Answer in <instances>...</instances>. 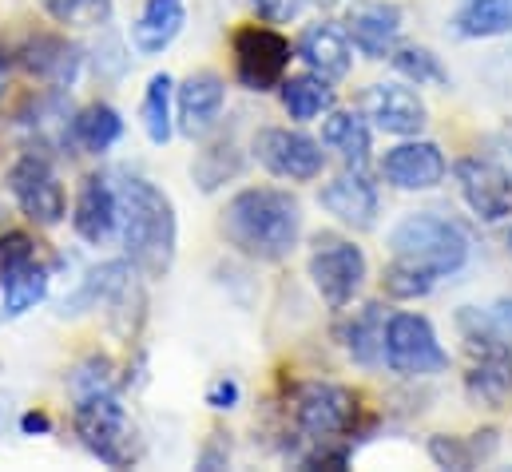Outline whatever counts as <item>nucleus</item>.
<instances>
[{
	"mask_svg": "<svg viewBox=\"0 0 512 472\" xmlns=\"http://www.w3.org/2000/svg\"><path fill=\"white\" fill-rule=\"evenodd\" d=\"M112 389V361L108 357H88L84 365H76L72 373V393L88 397V393H104Z\"/></svg>",
	"mask_w": 512,
	"mask_h": 472,
	"instance_id": "e433bc0d",
	"label": "nucleus"
},
{
	"mask_svg": "<svg viewBox=\"0 0 512 472\" xmlns=\"http://www.w3.org/2000/svg\"><path fill=\"white\" fill-rule=\"evenodd\" d=\"M120 235L128 262L143 278H163L175 262V246H179V219L171 199L147 183V179H128L120 187Z\"/></svg>",
	"mask_w": 512,
	"mask_h": 472,
	"instance_id": "f03ea898",
	"label": "nucleus"
},
{
	"mask_svg": "<svg viewBox=\"0 0 512 472\" xmlns=\"http://www.w3.org/2000/svg\"><path fill=\"white\" fill-rule=\"evenodd\" d=\"M243 171V159L235 155V147H211V151H203L199 155V163H195V175H199V187L203 191H215L219 183H227V179H235Z\"/></svg>",
	"mask_w": 512,
	"mask_h": 472,
	"instance_id": "72a5a7b5",
	"label": "nucleus"
},
{
	"mask_svg": "<svg viewBox=\"0 0 512 472\" xmlns=\"http://www.w3.org/2000/svg\"><path fill=\"white\" fill-rule=\"evenodd\" d=\"M20 56V68L48 84L52 92H68L76 88L80 72H84V48L68 36H56V32H40V36H28L24 48L16 52Z\"/></svg>",
	"mask_w": 512,
	"mask_h": 472,
	"instance_id": "f8f14e48",
	"label": "nucleus"
},
{
	"mask_svg": "<svg viewBox=\"0 0 512 472\" xmlns=\"http://www.w3.org/2000/svg\"><path fill=\"white\" fill-rule=\"evenodd\" d=\"M318 203H322L342 227H354V231H370V227L378 223V211H382L378 183L366 175V167H346V171H338V175L318 191Z\"/></svg>",
	"mask_w": 512,
	"mask_h": 472,
	"instance_id": "ddd939ff",
	"label": "nucleus"
},
{
	"mask_svg": "<svg viewBox=\"0 0 512 472\" xmlns=\"http://www.w3.org/2000/svg\"><path fill=\"white\" fill-rule=\"evenodd\" d=\"M76 437L92 457H100L112 469L131 465L128 449V413L116 397V389L76 397Z\"/></svg>",
	"mask_w": 512,
	"mask_h": 472,
	"instance_id": "6e6552de",
	"label": "nucleus"
},
{
	"mask_svg": "<svg viewBox=\"0 0 512 472\" xmlns=\"http://www.w3.org/2000/svg\"><path fill=\"white\" fill-rule=\"evenodd\" d=\"M509 254H512V231H509Z\"/></svg>",
	"mask_w": 512,
	"mask_h": 472,
	"instance_id": "37998d69",
	"label": "nucleus"
},
{
	"mask_svg": "<svg viewBox=\"0 0 512 472\" xmlns=\"http://www.w3.org/2000/svg\"><path fill=\"white\" fill-rule=\"evenodd\" d=\"M207 405L211 409H235L239 405V381H231V377H223V381H215L211 389H207Z\"/></svg>",
	"mask_w": 512,
	"mask_h": 472,
	"instance_id": "ea45409f",
	"label": "nucleus"
},
{
	"mask_svg": "<svg viewBox=\"0 0 512 472\" xmlns=\"http://www.w3.org/2000/svg\"><path fill=\"white\" fill-rule=\"evenodd\" d=\"M389 64L397 68V76H401V80H409V84H417V88H425V84L449 88V72H445L441 56H437L433 48H421V44H401V48H393Z\"/></svg>",
	"mask_w": 512,
	"mask_h": 472,
	"instance_id": "c756f323",
	"label": "nucleus"
},
{
	"mask_svg": "<svg viewBox=\"0 0 512 472\" xmlns=\"http://www.w3.org/2000/svg\"><path fill=\"white\" fill-rule=\"evenodd\" d=\"M429 457L441 465V469H453V472H469L481 457L473 449V441L465 437H449V433H437L429 437Z\"/></svg>",
	"mask_w": 512,
	"mask_h": 472,
	"instance_id": "f704fd0d",
	"label": "nucleus"
},
{
	"mask_svg": "<svg viewBox=\"0 0 512 472\" xmlns=\"http://www.w3.org/2000/svg\"><path fill=\"white\" fill-rule=\"evenodd\" d=\"M385 365L397 377H437L449 369V354L437 342V330L425 314L401 310L385 322Z\"/></svg>",
	"mask_w": 512,
	"mask_h": 472,
	"instance_id": "20e7f679",
	"label": "nucleus"
},
{
	"mask_svg": "<svg viewBox=\"0 0 512 472\" xmlns=\"http://www.w3.org/2000/svg\"><path fill=\"white\" fill-rule=\"evenodd\" d=\"M72 227L88 246H104L120 231V191H112V183L104 175H88L80 183V195L72 207Z\"/></svg>",
	"mask_w": 512,
	"mask_h": 472,
	"instance_id": "a211bd4d",
	"label": "nucleus"
},
{
	"mask_svg": "<svg viewBox=\"0 0 512 472\" xmlns=\"http://www.w3.org/2000/svg\"><path fill=\"white\" fill-rule=\"evenodd\" d=\"M453 28L461 40H497L512 32V0H469L457 16Z\"/></svg>",
	"mask_w": 512,
	"mask_h": 472,
	"instance_id": "cd10ccee",
	"label": "nucleus"
},
{
	"mask_svg": "<svg viewBox=\"0 0 512 472\" xmlns=\"http://www.w3.org/2000/svg\"><path fill=\"white\" fill-rule=\"evenodd\" d=\"M322 4H338V0H322Z\"/></svg>",
	"mask_w": 512,
	"mask_h": 472,
	"instance_id": "c03bdc74",
	"label": "nucleus"
},
{
	"mask_svg": "<svg viewBox=\"0 0 512 472\" xmlns=\"http://www.w3.org/2000/svg\"><path fill=\"white\" fill-rule=\"evenodd\" d=\"M219 231L239 254L255 262H282L302 235V207L290 191L247 187L227 203Z\"/></svg>",
	"mask_w": 512,
	"mask_h": 472,
	"instance_id": "f257e3e1",
	"label": "nucleus"
},
{
	"mask_svg": "<svg viewBox=\"0 0 512 472\" xmlns=\"http://www.w3.org/2000/svg\"><path fill=\"white\" fill-rule=\"evenodd\" d=\"M278 96H282L286 116L298 119V123H310V119L326 116V112H334V104H338L330 80H322V76H314V72H302V76L282 80V84H278Z\"/></svg>",
	"mask_w": 512,
	"mask_h": 472,
	"instance_id": "a878e982",
	"label": "nucleus"
},
{
	"mask_svg": "<svg viewBox=\"0 0 512 472\" xmlns=\"http://www.w3.org/2000/svg\"><path fill=\"white\" fill-rule=\"evenodd\" d=\"M405 12L393 0H354L346 12V36L366 60H385L397 48Z\"/></svg>",
	"mask_w": 512,
	"mask_h": 472,
	"instance_id": "2eb2a0df",
	"label": "nucleus"
},
{
	"mask_svg": "<svg viewBox=\"0 0 512 472\" xmlns=\"http://www.w3.org/2000/svg\"><path fill=\"white\" fill-rule=\"evenodd\" d=\"M131 278V262L128 258H116V262H104L96 270H88V278L76 286V294H68L60 302V314H84V310H100L108 302H116L124 290H128Z\"/></svg>",
	"mask_w": 512,
	"mask_h": 472,
	"instance_id": "4be33fe9",
	"label": "nucleus"
},
{
	"mask_svg": "<svg viewBox=\"0 0 512 472\" xmlns=\"http://www.w3.org/2000/svg\"><path fill=\"white\" fill-rule=\"evenodd\" d=\"M322 143L330 151H338L346 167H366L370 163V143H374L366 112H326Z\"/></svg>",
	"mask_w": 512,
	"mask_h": 472,
	"instance_id": "393cba45",
	"label": "nucleus"
},
{
	"mask_svg": "<svg viewBox=\"0 0 512 472\" xmlns=\"http://www.w3.org/2000/svg\"><path fill=\"white\" fill-rule=\"evenodd\" d=\"M183 24H187L183 0H143L139 20L131 24V44L139 56H159L179 40Z\"/></svg>",
	"mask_w": 512,
	"mask_h": 472,
	"instance_id": "412c9836",
	"label": "nucleus"
},
{
	"mask_svg": "<svg viewBox=\"0 0 512 472\" xmlns=\"http://www.w3.org/2000/svg\"><path fill=\"white\" fill-rule=\"evenodd\" d=\"M465 393H469L473 405L501 409L512 393V350L473 357V365L465 373Z\"/></svg>",
	"mask_w": 512,
	"mask_h": 472,
	"instance_id": "5701e85b",
	"label": "nucleus"
},
{
	"mask_svg": "<svg viewBox=\"0 0 512 472\" xmlns=\"http://www.w3.org/2000/svg\"><path fill=\"white\" fill-rule=\"evenodd\" d=\"M457 330H461L465 350L473 357L512 350V298H497L489 306H461Z\"/></svg>",
	"mask_w": 512,
	"mask_h": 472,
	"instance_id": "aec40b11",
	"label": "nucleus"
},
{
	"mask_svg": "<svg viewBox=\"0 0 512 472\" xmlns=\"http://www.w3.org/2000/svg\"><path fill=\"white\" fill-rule=\"evenodd\" d=\"M0 92H4V60H0Z\"/></svg>",
	"mask_w": 512,
	"mask_h": 472,
	"instance_id": "79ce46f5",
	"label": "nucleus"
},
{
	"mask_svg": "<svg viewBox=\"0 0 512 472\" xmlns=\"http://www.w3.org/2000/svg\"><path fill=\"white\" fill-rule=\"evenodd\" d=\"M453 175L461 199L481 223H505L512 215V163H501L493 155H465Z\"/></svg>",
	"mask_w": 512,
	"mask_h": 472,
	"instance_id": "9b49d317",
	"label": "nucleus"
},
{
	"mask_svg": "<svg viewBox=\"0 0 512 472\" xmlns=\"http://www.w3.org/2000/svg\"><path fill=\"white\" fill-rule=\"evenodd\" d=\"M20 429H24V433H48L52 421H48L44 413H24V417H20Z\"/></svg>",
	"mask_w": 512,
	"mask_h": 472,
	"instance_id": "a19ab883",
	"label": "nucleus"
},
{
	"mask_svg": "<svg viewBox=\"0 0 512 472\" xmlns=\"http://www.w3.org/2000/svg\"><path fill=\"white\" fill-rule=\"evenodd\" d=\"M294 56L306 64V72H314V76H322L330 84L346 80L350 68H354V44H350L346 28H338L330 20L302 28V36L294 44Z\"/></svg>",
	"mask_w": 512,
	"mask_h": 472,
	"instance_id": "f3484780",
	"label": "nucleus"
},
{
	"mask_svg": "<svg viewBox=\"0 0 512 472\" xmlns=\"http://www.w3.org/2000/svg\"><path fill=\"white\" fill-rule=\"evenodd\" d=\"M251 8L266 24H290L310 8V0H251Z\"/></svg>",
	"mask_w": 512,
	"mask_h": 472,
	"instance_id": "4c0bfd02",
	"label": "nucleus"
},
{
	"mask_svg": "<svg viewBox=\"0 0 512 472\" xmlns=\"http://www.w3.org/2000/svg\"><path fill=\"white\" fill-rule=\"evenodd\" d=\"M8 191L20 207V215L36 227H60L68 215V195L64 183L56 175V167L48 163V155L40 151H24L12 171H8Z\"/></svg>",
	"mask_w": 512,
	"mask_h": 472,
	"instance_id": "423d86ee",
	"label": "nucleus"
},
{
	"mask_svg": "<svg viewBox=\"0 0 512 472\" xmlns=\"http://www.w3.org/2000/svg\"><path fill=\"white\" fill-rule=\"evenodd\" d=\"M366 254L358 242L338 235H318L314 238V250H310V278H314V290L322 294V302L330 310H346L362 286H366Z\"/></svg>",
	"mask_w": 512,
	"mask_h": 472,
	"instance_id": "39448f33",
	"label": "nucleus"
},
{
	"mask_svg": "<svg viewBox=\"0 0 512 472\" xmlns=\"http://www.w3.org/2000/svg\"><path fill=\"white\" fill-rule=\"evenodd\" d=\"M294 421L314 445L342 441L358 429V397L334 381H306L294 389Z\"/></svg>",
	"mask_w": 512,
	"mask_h": 472,
	"instance_id": "0eeeda50",
	"label": "nucleus"
},
{
	"mask_svg": "<svg viewBox=\"0 0 512 472\" xmlns=\"http://www.w3.org/2000/svg\"><path fill=\"white\" fill-rule=\"evenodd\" d=\"M437 286V274L417 266V262H405V258H389L382 274V290L393 302H413V298H425L429 290Z\"/></svg>",
	"mask_w": 512,
	"mask_h": 472,
	"instance_id": "2f4dec72",
	"label": "nucleus"
},
{
	"mask_svg": "<svg viewBox=\"0 0 512 472\" xmlns=\"http://www.w3.org/2000/svg\"><path fill=\"white\" fill-rule=\"evenodd\" d=\"M385 242H389L393 258L417 262V266L433 270L437 278L457 274L469 262V246H473L457 219L437 215V211H413V215L397 219Z\"/></svg>",
	"mask_w": 512,
	"mask_h": 472,
	"instance_id": "7ed1b4c3",
	"label": "nucleus"
},
{
	"mask_svg": "<svg viewBox=\"0 0 512 472\" xmlns=\"http://www.w3.org/2000/svg\"><path fill=\"white\" fill-rule=\"evenodd\" d=\"M362 112H366V119H370L378 131H385V135H401V139L421 135L425 123H429L425 100H421L413 88L393 84V80L370 84V88H366V96H362Z\"/></svg>",
	"mask_w": 512,
	"mask_h": 472,
	"instance_id": "dca6fc26",
	"label": "nucleus"
},
{
	"mask_svg": "<svg viewBox=\"0 0 512 472\" xmlns=\"http://www.w3.org/2000/svg\"><path fill=\"white\" fill-rule=\"evenodd\" d=\"M171 88H175L171 76L155 72L147 80V92H143V131H147V139L155 147H163L171 139V131H175V123H171Z\"/></svg>",
	"mask_w": 512,
	"mask_h": 472,
	"instance_id": "7c9ffc66",
	"label": "nucleus"
},
{
	"mask_svg": "<svg viewBox=\"0 0 512 472\" xmlns=\"http://www.w3.org/2000/svg\"><path fill=\"white\" fill-rule=\"evenodd\" d=\"M294 60V48L274 28L247 24L235 32V80L247 92H270L286 80V68Z\"/></svg>",
	"mask_w": 512,
	"mask_h": 472,
	"instance_id": "1a4fd4ad",
	"label": "nucleus"
},
{
	"mask_svg": "<svg viewBox=\"0 0 512 472\" xmlns=\"http://www.w3.org/2000/svg\"><path fill=\"white\" fill-rule=\"evenodd\" d=\"M385 310L382 302H366L346 326H342V346L362 369H378L385 361Z\"/></svg>",
	"mask_w": 512,
	"mask_h": 472,
	"instance_id": "b1692460",
	"label": "nucleus"
},
{
	"mask_svg": "<svg viewBox=\"0 0 512 472\" xmlns=\"http://www.w3.org/2000/svg\"><path fill=\"white\" fill-rule=\"evenodd\" d=\"M32 262H36V238L24 235V231H8L0 238V282L28 270Z\"/></svg>",
	"mask_w": 512,
	"mask_h": 472,
	"instance_id": "c9c22d12",
	"label": "nucleus"
},
{
	"mask_svg": "<svg viewBox=\"0 0 512 472\" xmlns=\"http://www.w3.org/2000/svg\"><path fill=\"white\" fill-rule=\"evenodd\" d=\"M481 76L501 92V96H512V48H505V52H497L485 68H481Z\"/></svg>",
	"mask_w": 512,
	"mask_h": 472,
	"instance_id": "58836bf2",
	"label": "nucleus"
},
{
	"mask_svg": "<svg viewBox=\"0 0 512 472\" xmlns=\"http://www.w3.org/2000/svg\"><path fill=\"white\" fill-rule=\"evenodd\" d=\"M44 294H48V266L32 262L28 270L0 282V318H20V314L36 310V302H44Z\"/></svg>",
	"mask_w": 512,
	"mask_h": 472,
	"instance_id": "c85d7f7f",
	"label": "nucleus"
},
{
	"mask_svg": "<svg viewBox=\"0 0 512 472\" xmlns=\"http://www.w3.org/2000/svg\"><path fill=\"white\" fill-rule=\"evenodd\" d=\"M445 175H449V163L433 139L413 135V139L389 147L382 159V179L397 191H433V187H441Z\"/></svg>",
	"mask_w": 512,
	"mask_h": 472,
	"instance_id": "4468645a",
	"label": "nucleus"
},
{
	"mask_svg": "<svg viewBox=\"0 0 512 472\" xmlns=\"http://www.w3.org/2000/svg\"><path fill=\"white\" fill-rule=\"evenodd\" d=\"M40 8L64 28H104L116 12V0H40Z\"/></svg>",
	"mask_w": 512,
	"mask_h": 472,
	"instance_id": "473e14b6",
	"label": "nucleus"
},
{
	"mask_svg": "<svg viewBox=\"0 0 512 472\" xmlns=\"http://www.w3.org/2000/svg\"><path fill=\"white\" fill-rule=\"evenodd\" d=\"M326 143L306 135V131H290V127H262L255 135V159L274 175V179H290V183H314L326 167Z\"/></svg>",
	"mask_w": 512,
	"mask_h": 472,
	"instance_id": "9d476101",
	"label": "nucleus"
},
{
	"mask_svg": "<svg viewBox=\"0 0 512 472\" xmlns=\"http://www.w3.org/2000/svg\"><path fill=\"white\" fill-rule=\"evenodd\" d=\"M124 135V119L112 104H88L72 116V147L88 155H108Z\"/></svg>",
	"mask_w": 512,
	"mask_h": 472,
	"instance_id": "bb28decb",
	"label": "nucleus"
},
{
	"mask_svg": "<svg viewBox=\"0 0 512 472\" xmlns=\"http://www.w3.org/2000/svg\"><path fill=\"white\" fill-rule=\"evenodd\" d=\"M223 104H227V84L219 72H195L183 80L179 88V131L187 139H203L215 131V123L223 116Z\"/></svg>",
	"mask_w": 512,
	"mask_h": 472,
	"instance_id": "6ab92c4d",
	"label": "nucleus"
}]
</instances>
